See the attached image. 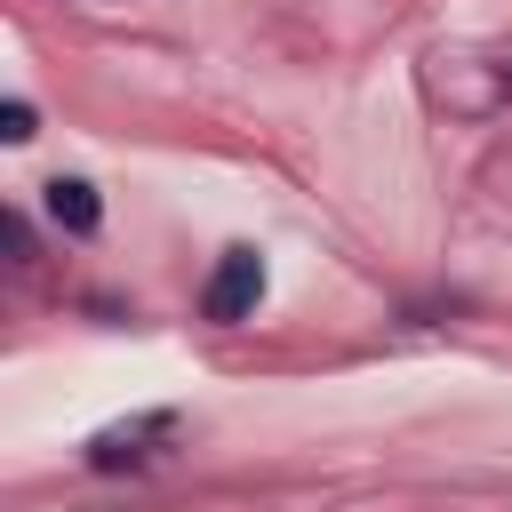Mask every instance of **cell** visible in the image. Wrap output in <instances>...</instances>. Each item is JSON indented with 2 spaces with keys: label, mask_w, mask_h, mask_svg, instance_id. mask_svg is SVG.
<instances>
[{
  "label": "cell",
  "mask_w": 512,
  "mask_h": 512,
  "mask_svg": "<svg viewBox=\"0 0 512 512\" xmlns=\"http://www.w3.org/2000/svg\"><path fill=\"white\" fill-rule=\"evenodd\" d=\"M0 136H8V144H32V104H24V96H8V112H0Z\"/></svg>",
  "instance_id": "obj_4"
},
{
  "label": "cell",
  "mask_w": 512,
  "mask_h": 512,
  "mask_svg": "<svg viewBox=\"0 0 512 512\" xmlns=\"http://www.w3.org/2000/svg\"><path fill=\"white\" fill-rule=\"evenodd\" d=\"M160 440H176V416H168V408H152V416H136V424H104V432L88 440V464H96V472L152 464V456H160Z\"/></svg>",
  "instance_id": "obj_2"
},
{
  "label": "cell",
  "mask_w": 512,
  "mask_h": 512,
  "mask_svg": "<svg viewBox=\"0 0 512 512\" xmlns=\"http://www.w3.org/2000/svg\"><path fill=\"white\" fill-rule=\"evenodd\" d=\"M256 304H264V256L256 248H224L216 272H208V288H200V312L208 320H248Z\"/></svg>",
  "instance_id": "obj_1"
},
{
  "label": "cell",
  "mask_w": 512,
  "mask_h": 512,
  "mask_svg": "<svg viewBox=\"0 0 512 512\" xmlns=\"http://www.w3.org/2000/svg\"><path fill=\"white\" fill-rule=\"evenodd\" d=\"M40 200H48V216H56L72 240H88V232L104 224V200H96V184H88V176H48V184H40Z\"/></svg>",
  "instance_id": "obj_3"
}]
</instances>
